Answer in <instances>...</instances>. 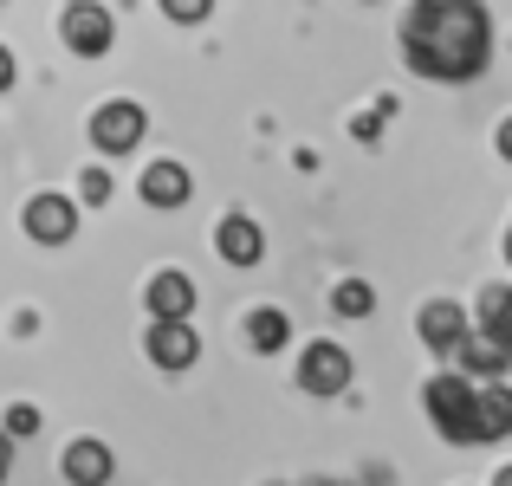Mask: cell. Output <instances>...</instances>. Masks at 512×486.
Instances as JSON below:
<instances>
[{"label":"cell","mask_w":512,"mask_h":486,"mask_svg":"<svg viewBox=\"0 0 512 486\" xmlns=\"http://www.w3.org/2000/svg\"><path fill=\"white\" fill-rule=\"evenodd\" d=\"M331 312L338 318H370L376 312V286L370 279H338V286H331Z\"/></svg>","instance_id":"obj_17"},{"label":"cell","mask_w":512,"mask_h":486,"mask_svg":"<svg viewBox=\"0 0 512 486\" xmlns=\"http://www.w3.org/2000/svg\"><path fill=\"white\" fill-rule=\"evenodd\" d=\"M363 7H370V0H363Z\"/></svg>","instance_id":"obj_27"},{"label":"cell","mask_w":512,"mask_h":486,"mask_svg":"<svg viewBox=\"0 0 512 486\" xmlns=\"http://www.w3.org/2000/svg\"><path fill=\"white\" fill-rule=\"evenodd\" d=\"M59 33H65V46H72L78 59H104L111 39H117V20H111V7H98V0H72L65 20H59Z\"/></svg>","instance_id":"obj_5"},{"label":"cell","mask_w":512,"mask_h":486,"mask_svg":"<svg viewBox=\"0 0 512 486\" xmlns=\"http://www.w3.org/2000/svg\"><path fill=\"white\" fill-rule=\"evenodd\" d=\"M493 486H512V467H500V474H493Z\"/></svg>","instance_id":"obj_24"},{"label":"cell","mask_w":512,"mask_h":486,"mask_svg":"<svg viewBox=\"0 0 512 486\" xmlns=\"http://www.w3.org/2000/svg\"><path fill=\"white\" fill-rule=\"evenodd\" d=\"M188 188H195V182H188V169H182V162H169V156H156V162H150V169H143V182H137V195H143V201H150V208H163V214H175V208H182V201H188Z\"/></svg>","instance_id":"obj_13"},{"label":"cell","mask_w":512,"mask_h":486,"mask_svg":"<svg viewBox=\"0 0 512 486\" xmlns=\"http://www.w3.org/2000/svg\"><path fill=\"white\" fill-rule=\"evenodd\" d=\"M474 337V318H467V305H454V299H435L422 312V344L435 350V357H448L454 363V350Z\"/></svg>","instance_id":"obj_7"},{"label":"cell","mask_w":512,"mask_h":486,"mask_svg":"<svg viewBox=\"0 0 512 486\" xmlns=\"http://www.w3.org/2000/svg\"><path fill=\"white\" fill-rule=\"evenodd\" d=\"M143 350H150V363L156 370H195L201 363V337H195V324H150V337H143Z\"/></svg>","instance_id":"obj_9"},{"label":"cell","mask_w":512,"mask_h":486,"mask_svg":"<svg viewBox=\"0 0 512 486\" xmlns=\"http://www.w3.org/2000/svg\"><path fill=\"white\" fill-rule=\"evenodd\" d=\"M506 260H512V234H506Z\"/></svg>","instance_id":"obj_26"},{"label":"cell","mask_w":512,"mask_h":486,"mask_svg":"<svg viewBox=\"0 0 512 486\" xmlns=\"http://www.w3.org/2000/svg\"><path fill=\"white\" fill-rule=\"evenodd\" d=\"M247 344L260 350V357H273V350L292 344V318L273 312V305H260V312H247Z\"/></svg>","instance_id":"obj_15"},{"label":"cell","mask_w":512,"mask_h":486,"mask_svg":"<svg viewBox=\"0 0 512 486\" xmlns=\"http://www.w3.org/2000/svg\"><path fill=\"white\" fill-rule=\"evenodd\" d=\"M59 474L72 480V486H111L117 474V454L104 448V441H91V435H78L72 448H65V461H59Z\"/></svg>","instance_id":"obj_12"},{"label":"cell","mask_w":512,"mask_h":486,"mask_svg":"<svg viewBox=\"0 0 512 486\" xmlns=\"http://www.w3.org/2000/svg\"><path fill=\"white\" fill-rule=\"evenodd\" d=\"M143 130H150V117L130 98H111V104L91 111V143H98V156H130L143 143Z\"/></svg>","instance_id":"obj_3"},{"label":"cell","mask_w":512,"mask_h":486,"mask_svg":"<svg viewBox=\"0 0 512 486\" xmlns=\"http://www.w3.org/2000/svg\"><path fill=\"white\" fill-rule=\"evenodd\" d=\"M312 486H344V480H312Z\"/></svg>","instance_id":"obj_25"},{"label":"cell","mask_w":512,"mask_h":486,"mask_svg":"<svg viewBox=\"0 0 512 486\" xmlns=\"http://www.w3.org/2000/svg\"><path fill=\"white\" fill-rule=\"evenodd\" d=\"M78 195H85V208H111V195H117L111 169H85V182H78Z\"/></svg>","instance_id":"obj_18"},{"label":"cell","mask_w":512,"mask_h":486,"mask_svg":"<svg viewBox=\"0 0 512 486\" xmlns=\"http://www.w3.org/2000/svg\"><path fill=\"white\" fill-rule=\"evenodd\" d=\"M143 305H150V324H188L195 318V279L169 266V273H156L143 286Z\"/></svg>","instance_id":"obj_6"},{"label":"cell","mask_w":512,"mask_h":486,"mask_svg":"<svg viewBox=\"0 0 512 486\" xmlns=\"http://www.w3.org/2000/svg\"><path fill=\"white\" fill-rule=\"evenodd\" d=\"M7 467H13V435L0 428V480H7Z\"/></svg>","instance_id":"obj_21"},{"label":"cell","mask_w":512,"mask_h":486,"mask_svg":"<svg viewBox=\"0 0 512 486\" xmlns=\"http://www.w3.org/2000/svg\"><path fill=\"white\" fill-rule=\"evenodd\" d=\"M402 59L435 85H467L493 59V20L480 0H415L402 13Z\"/></svg>","instance_id":"obj_1"},{"label":"cell","mask_w":512,"mask_h":486,"mask_svg":"<svg viewBox=\"0 0 512 486\" xmlns=\"http://www.w3.org/2000/svg\"><path fill=\"white\" fill-rule=\"evenodd\" d=\"M26 234H33L39 247H65V240L78 234V201H65V195H33V201H26Z\"/></svg>","instance_id":"obj_8"},{"label":"cell","mask_w":512,"mask_h":486,"mask_svg":"<svg viewBox=\"0 0 512 486\" xmlns=\"http://www.w3.org/2000/svg\"><path fill=\"white\" fill-rule=\"evenodd\" d=\"M474 428H480V448H493V441L512 435V383H480Z\"/></svg>","instance_id":"obj_14"},{"label":"cell","mask_w":512,"mask_h":486,"mask_svg":"<svg viewBox=\"0 0 512 486\" xmlns=\"http://www.w3.org/2000/svg\"><path fill=\"white\" fill-rule=\"evenodd\" d=\"M7 85H13V52L0 46V91H7Z\"/></svg>","instance_id":"obj_22"},{"label":"cell","mask_w":512,"mask_h":486,"mask_svg":"<svg viewBox=\"0 0 512 486\" xmlns=\"http://www.w3.org/2000/svg\"><path fill=\"white\" fill-rule=\"evenodd\" d=\"M7 435H13V441L39 435V409H33V402H13V409H7Z\"/></svg>","instance_id":"obj_20"},{"label":"cell","mask_w":512,"mask_h":486,"mask_svg":"<svg viewBox=\"0 0 512 486\" xmlns=\"http://www.w3.org/2000/svg\"><path fill=\"white\" fill-rule=\"evenodd\" d=\"M299 389L305 396H344L350 389V350L331 344V337H312L299 350Z\"/></svg>","instance_id":"obj_4"},{"label":"cell","mask_w":512,"mask_h":486,"mask_svg":"<svg viewBox=\"0 0 512 486\" xmlns=\"http://www.w3.org/2000/svg\"><path fill=\"white\" fill-rule=\"evenodd\" d=\"M454 370H461V376H474V383H506L512 350H506L493 331H480V324H474V337H467V344L454 350Z\"/></svg>","instance_id":"obj_10"},{"label":"cell","mask_w":512,"mask_h":486,"mask_svg":"<svg viewBox=\"0 0 512 486\" xmlns=\"http://www.w3.org/2000/svg\"><path fill=\"white\" fill-rule=\"evenodd\" d=\"M500 156L512 162V117H506V124H500Z\"/></svg>","instance_id":"obj_23"},{"label":"cell","mask_w":512,"mask_h":486,"mask_svg":"<svg viewBox=\"0 0 512 486\" xmlns=\"http://www.w3.org/2000/svg\"><path fill=\"white\" fill-rule=\"evenodd\" d=\"M214 253H221L227 266H260L266 253V234L253 214H221V227H214Z\"/></svg>","instance_id":"obj_11"},{"label":"cell","mask_w":512,"mask_h":486,"mask_svg":"<svg viewBox=\"0 0 512 486\" xmlns=\"http://www.w3.org/2000/svg\"><path fill=\"white\" fill-rule=\"evenodd\" d=\"M474 324H480V331H493L512 350V286H487V292H480V318Z\"/></svg>","instance_id":"obj_16"},{"label":"cell","mask_w":512,"mask_h":486,"mask_svg":"<svg viewBox=\"0 0 512 486\" xmlns=\"http://www.w3.org/2000/svg\"><path fill=\"white\" fill-rule=\"evenodd\" d=\"M163 13H169L175 26H201L214 13V0H163Z\"/></svg>","instance_id":"obj_19"},{"label":"cell","mask_w":512,"mask_h":486,"mask_svg":"<svg viewBox=\"0 0 512 486\" xmlns=\"http://www.w3.org/2000/svg\"><path fill=\"white\" fill-rule=\"evenodd\" d=\"M474 402H480V383H474V376H461V370L428 376V389H422V409H428V422H435V435L454 441V448H480Z\"/></svg>","instance_id":"obj_2"}]
</instances>
